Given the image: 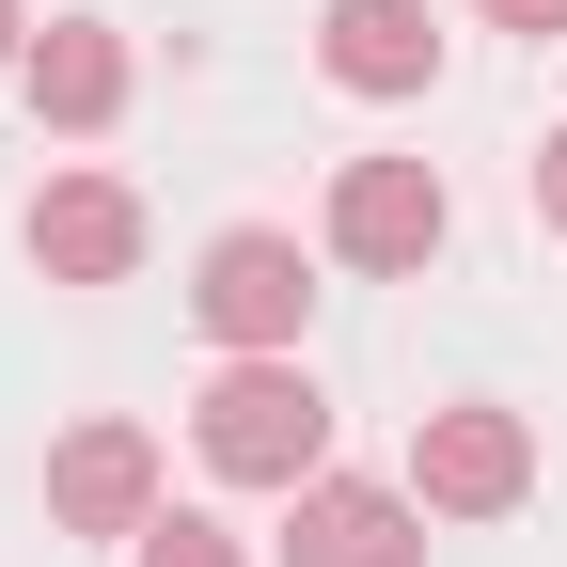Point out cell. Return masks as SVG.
I'll list each match as a JSON object with an SVG mask.
<instances>
[{
	"label": "cell",
	"instance_id": "cell-1",
	"mask_svg": "<svg viewBox=\"0 0 567 567\" xmlns=\"http://www.w3.org/2000/svg\"><path fill=\"white\" fill-rule=\"evenodd\" d=\"M331 457V394L300 363H237L221 394H205V473H237V488H316Z\"/></svg>",
	"mask_w": 567,
	"mask_h": 567
},
{
	"label": "cell",
	"instance_id": "cell-2",
	"mask_svg": "<svg viewBox=\"0 0 567 567\" xmlns=\"http://www.w3.org/2000/svg\"><path fill=\"white\" fill-rule=\"evenodd\" d=\"M189 316L221 331L237 363H284V347H300V316H316V284H300V237H268V221L205 237V284H189Z\"/></svg>",
	"mask_w": 567,
	"mask_h": 567
},
{
	"label": "cell",
	"instance_id": "cell-3",
	"mask_svg": "<svg viewBox=\"0 0 567 567\" xmlns=\"http://www.w3.org/2000/svg\"><path fill=\"white\" fill-rule=\"evenodd\" d=\"M520 488H536L520 410H425V442H410V505L425 520H505Z\"/></svg>",
	"mask_w": 567,
	"mask_h": 567
},
{
	"label": "cell",
	"instance_id": "cell-4",
	"mask_svg": "<svg viewBox=\"0 0 567 567\" xmlns=\"http://www.w3.org/2000/svg\"><path fill=\"white\" fill-rule=\"evenodd\" d=\"M442 221H457V205H442L425 158H347V189H331V252L347 268H425Z\"/></svg>",
	"mask_w": 567,
	"mask_h": 567
},
{
	"label": "cell",
	"instance_id": "cell-5",
	"mask_svg": "<svg viewBox=\"0 0 567 567\" xmlns=\"http://www.w3.org/2000/svg\"><path fill=\"white\" fill-rule=\"evenodd\" d=\"M284 567H425V505L363 473H316L300 520H284Z\"/></svg>",
	"mask_w": 567,
	"mask_h": 567
},
{
	"label": "cell",
	"instance_id": "cell-6",
	"mask_svg": "<svg viewBox=\"0 0 567 567\" xmlns=\"http://www.w3.org/2000/svg\"><path fill=\"white\" fill-rule=\"evenodd\" d=\"M32 268H48V284H126V268H142V205H126L111 174H48V189H32Z\"/></svg>",
	"mask_w": 567,
	"mask_h": 567
},
{
	"label": "cell",
	"instance_id": "cell-7",
	"mask_svg": "<svg viewBox=\"0 0 567 567\" xmlns=\"http://www.w3.org/2000/svg\"><path fill=\"white\" fill-rule=\"evenodd\" d=\"M48 505L80 536H142L158 520V442H142V425H80V442L48 457Z\"/></svg>",
	"mask_w": 567,
	"mask_h": 567
},
{
	"label": "cell",
	"instance_id": "cell-8",
	"mask_svg": "<svg viewBox=\"0 0 567 567\" xmlns=\"http://www.w3.org/2000/svg\"><path fill=\"white\" fill-rule=\"evenodd\" d=\"M316 48H331V80H347V95H425V80H442V32H425V0H331Z\"/></svg>",
	"mask_w": 567,
	"mask_h": 567
},
{
	"label": "cell",
	"instance_id": "cell-9",
	"mask_svg": "<svg viewBox=\"0 0 567 567\" xmlns=\"http://www.w3.org/2000/svg\"><path fill=\"white\" fill-rule=\"evenodd\" d=\"M32 111H48V126H111V111H126V48H111L95 17H63V32L32 48Z\"/></svg>",
	"mask_w": 567,
	"mask_h": 567
},
{
	"label": "cell",
	"instance_id": "cell-10",
	"mask_svg": "<svg viewBox=\"0 0 567 567\" xmlns=\"http://www.w3.org/2000/svg\"><path fill=\"white\" fill-rule=\"evenodd\" d=\"M142 567H237V536H221V520H189V505H174V520H142Z\"/></svg>",
	"mask_w": 567,
	"mask_h": 567
},
{
	"label": "cell",
	"instance_id": "cell-11",
	"mask_svg": "<svg viewBox=\"0 0 567 567\" xmlns=\"http://www.w3.org/2000/svg\"><path fill=\"white\" fill-rule=\"evenodd\" d=\"M536 221H551V237H567V126H551V142H536Z\"/></svg>",
	"mask_w": 567,
	"mask_h": 567
},
{
	"label": "cell",
	"instance_id": "cell-12",
	"mask_svg": "<svg viewBox=\"0 0 567 567\" xmlns=\"http://www.w3.org/2000/svg\"><path fill=\"white\" fill-rule=\"evenodd\" d=\"M488 17H505V32H567V0H488Z\"/></svg>",
	"mask_w": 567,
	"mask_h": 567
},
{
	"label": "cell",
	"instance_id": "cell-13",
	"mask_svg": "<svg viewBox=\"0 0 567 567\" xmlns=\"http://www.w3.org/2000/svg\"><path fill=\"white\" fill-rule=\"evenodd\" d=\"M0 63H17V0H0Z\"/></svg>",
	"mask_w": 567,
	"mask_h": 567
}]
</instances>
